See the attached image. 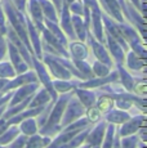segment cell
I'll return each instance as SVG.
<instances>
[{"label":"cell","mask_w":147,"mask_h":148,"mask_svg":"<svg viewBox=\"0 0 147 148\" xmlns=\"http://www.w3.org/2000/svg\"><path fill=\"white\" fill-rule=\"evenodd\" d=\"M88 125H89V122L85 117L79 119L78 121L72 122L71 125H69V126H66L65 129H62L61 132H59V134L56 136L54 139H52L50 144L47 148H61V147H63L65 144L69 143L76 134H79V133L83 132L84 129H87Z\"/></svg>","instance_id":"cell-1"},{"label":"cell","mask_w":147,"mask_h":148,"mask_svg":"<svg viewBox=\"0 0 147 148\" xmlns=\"http://www.w3.org/2000/svg\"><path fill=\"white\" fill-rule=\"evenodd\" d=\"M85 108L84 106L78 101V98L75 97H71L69 99L66 104V108H65V112H63V116H62V120H61V129H65L66 126L71 125L72 122L78 121L79 119L84 117L85 115Z\"/></svg>","instance_id":"cell-2"},{"label":"cell","mask_w":147,"mask_h":148,"mask_svg":"<svg viewBox=\"0 0 147 148\" xmlns=\"http://www.w3.org/2000/svg\"><path fill=\"white\" fill-rule=\"evenodd\" d=\"M145 120H146V116L143 115H137L134 117H131L126 122H124L121 125V127L119 129L117 135L124 138V136H131V135H135L138 133V130L145 125Z\"/></svg>","instance_id":"cell-3"},{"label":"cell","mask_w":147,"mask_h":148,"mask_svg":"<svg viewBox=\"0 0 147 148\" xmlns=\"http://www.w3.org/2000/svg\"><path fill=\"white\" fill-rule=\"evenodd\" d=\"M107 122L106 121H100L97 126L89 130L88 135L85 138V144H89L90 148H101V144L103 142L104 133H106Z\"/></svg>","instance_id":"cell-4"},{"label":"cell","mask_w":147,"mask_h":148,"mask_svg":"<svg viewBox=\"0 0 147 148\" xmlns=\"http://www.w3.org/2000/svg\"><path fill=\"white\" fill-rule=\"evenodd\" d=\"M36 89H39V84H38V82H31V84H27V85H23V86L18 88V90H17L16 93H13L12 98H10L9 107L16 106V104L23 102L25 99L32 97L34 93L36 92Z\"/></svg>","instance_id":"cell-5"},{"label":"cell","mask_w":147,"mask_h":148,"mask_svg":"<svg viewBox=\"0 0 147 148\" xmlns=\"http://www.w3.org/2000/svg\"><path fill=\"white\" fill-rule=\"evenodd\" d=\"M31 82H38L36 81V75H34L32 72H29V73H22L19 75L17 79H13V80H9L8 84L5 85V88L3 89V94L4 92H12L13 89H18V88L23 86V85H27V84H31Z\"/></svg>","instance_id":"cell-6"},{"label":"cell","mask_w":147,"mask_h":148,"mask_svg":"<svg viewBox=\"0 0 147 148\" xmlns=\"http://www.w3.org/2000/svg\"><path fill=\"white\" fill-rule=\"evenodd\" d=\"M119 79L117 72L111 73L110 76H106V77H100V79H90V80L85 81V82H81L79 84L80 89H93V88H101L104 86L106 84H110V82H114Z\"/></svg>","instance_id":"cell-7"},{"label":"cell","mask_w":147,"mask_h":148,"mask_svg":"<svg viewBox=\"0 0 147 148\" xmlns=\"http://www.w3.org/2000/svg\"><path fill=\"white\" fill-rule=\"evenodd\" d=\"M75 93H76V98H78V101L83 104L85 110L95 106V101H97V98H95L94 92L88 90V89H78V88H75Z\"/></svg>","instance_id":"cell-8"},{"label":"cell","mask_w":147,"mask_h":148,"mask_svg":"<svg viewBox=\"0 0 147 148\" xmlns=\"http://www.w3.org/2000/svg\"><path fill=\"white\" fill-rule=\"evenodd\" d=\"M131 119L128 112L125 111H120V110H111L106 113V119L104 121L109 122L112 125H123L124 122H126Z\"/></svg>","instance_id":"cell-9"},{"label":"cell","mask_w":147,"mask_h":148,"mask_svg":"<svg viewBox=\"0 0 147 148\" xmlns=\"http://www.w3.org/2000/svg\"><path fill=\"white\" fill-rule=\"evenodd\" d=\"M52 142V138L40 134H34L27 138L25 148H47Z\"/></svg>","instance_id":"cell-10"},{"label":"cell","mask_w":147,"mask_h":148,"mask_svg":"<svg viewBox=\"0 0 147 148\" xmlns=\"http://www.w3.org/2000/svg\"><path fill=\"white\" fill-rule=\"evenodd\" d=\"M50 101H52V97L48 93V90L41 89L40 92H38L35 95H32L31 102L29 103V108H38V107L47 106Z\"/></svg>","instance_id":"cell-11"},{"label":"cell","mask_w":147,"mask_h":148,"mask_svg":"<svg viewBox=\"0 0 147 148\" xmlns=\"http://www.w3.org/2000/svg\"><path fill=\"white\" fill-rule=\"evenodd\" d=\"M18 130L21 134L26 136H31L34 134H38L39 127L35 119H27V120H23L18 124Z\"/></svg>","instance_id":"cell-12"},{"label":"cell","mask_w":147,"mask_h":148,"mask_svg":"<svg viewBox=\"0 0 147 148\" xmlns=\"http://www.w3.org/2000/svg\"><path fill=\"white\" fill-rule=\"evenodd\" d=\"M114 106H115V101L111 95L102 94L95 101V107L101 113H107L109 111L114 110Z\"/></svg>","instance_id":"cell-13"},{"label":"cell","mask_w":147,"mask_h":148,"mask_svg":"<svg viewBox=\"0 0 147 148\" xmlns=\"http://www.w3.org/2000/svg\"><path fill=\"white\" fill-rule=\"evenodd\" d=\"M19 134H21V133H19V130H18V126H17V125H10V126L0 135V146L7 147L8 144L12 143Z\"/></svg>","instance_id":"cell-14"},{"label":"cell","mask_w":147,"mask_h":148,"mask_svg":"<svg viewBox=\"0 0 147 148\" xmlns=\"http://www.w3.org/2000/svg\"><path fill=\"white\" fill-rule=\"evenodd\" d=\"M89 130H90L89 127L84 129L83 132H80L79 134H76L69 143H66L63 147H61V148H80L81 146H83L84 142H85V138H87V135H88Z\"/></svg>","instance_id":"cell-15"},{"label":"cell","mask_w":147,"mask_h":148,"mask_svg":"<svg viewBox=\"0 0 147 148\" xmlns=\"http://www.w3.org/2000/svg\"><path fill=\"white\" fill-rule=\"evenodd\" d=\"M10 56H12V62L14 64V68H16V72H18L19 75H22L23 72L27 71V66L23 63V58H19L18 53H17L16 48L10 45Z\"/></svg>","instance_id":"cell-16"},{"label":"cell","mask_w":147,"mask_h":148,"mask_svg":"<svg viewBox=\"0 0 147 148\" xmlns=\"http://www.w3.org/2000/svg\"><path fill=\"white\" fill-rule=\"evenodd\" d=\"M76 88V84H72L70 81L66 80H56L53 81V89H54L56 93H62V94H66V93H70L72 89Z\"/></svg>","instance_id":"cell-17"},{"label":"cell","mask_w":147,"mask_h":148,"mask_svg":"<svg viewBox=\"0 0 147 148\" xmlns=\"http://www.w3.org/2000/svg\"><path fill=\"white\" fill-rule=\"evenodd\" d=\"M115 125L109 124L106 127V133H104V138L103 142L101 144V148H112V144H114V136H115Z\"/></svg>","instance_id":"cell-18"},{"label":"cell","mask_w":147,"mask_h":148,"mask_svg":"<svg viewBox=\"0 0 147 148\" xmlns=\"http://www.w3.org/2000/svg\"><path fill=\"white\" fill-rule=\"evenodd\" d=\"M119 72H120V79H121V84L125 88L126 92H132L133 86H134V80L132 79V76L126 72L121 66H119Z\"/></svg>","instance_id":"cell-19"},{"label":"cell","mask_w":147,"mask_h":148,"mask_svg":"<svg viewBox=\"0 0 147 148\" xmlns=\"http://www.w3.org/2000/svg\"><path fill=\"white\" fill-rule=\"evenodd\" d=\"M138 143H139V139H138L137 134L124 136L120 139V148H138Z\"/></svg>","instance_id":"cell-20"},{"label":"cell","mask_w":147,"mask_h":148,"mask_svg":"<svg viewBox=\"0 0 147 148\" xmlns=\"http://www.w3.org/2000/svg\"><path fill=\"white\" fill-rule=\"evenodd\" d=\"M14 75H16V71L13 70V67L9 63L0 64V79L10 80L12 77H14Z\"/></svg>","instance_id":"cell-21"},{"label":"cell","mask_w":147,"mask_h":148,"mask_svg":"<svg viewBox=\"0 0 147 148\" xmlns=\"http://www.w3.org/2000/svg\"><path fill=\"white\" fill-rule=\"evenodd\" d=\"M101 115H102V113L97 110L95 106L92 108H88V110L85 111V116H87L85 119L88 120V122H98L101 120Z\"/></svg>","instance_id":"cell-22"},{"label":"cell","mask_w":147,"mask_h":148,"mask_svg":"<svg viewBox=\"0 0 147 148\" xmlns=\"http://www.w3.org/2000/svg\"><path fill=\"white\" fill-rule=\"evenodd\" d=\"M109 72H110V70L106 64L101 63V62L94 63V68H93V73L94 75L100 76V77H106V75H109Z\"/></svg>","instance_id":"cell-23"},{"label":"cell","mask_w":147,"mask_h":148,"mask_svg":"<svg viewBox=\"0 0 147 148\" xmlns=\"http://www.w3.org/2000/svg\"><path fill=\"white\" fill-rule=\"evenodd\" d=\"M27 138L29 136L23 135V134H19L12 143H9L7 146V148H25L26 146V142H27Z\"/></svg>","instance_id":"cell-24"},{"label":"cell","mask_w":147,"mask_h":148,"mask_svg":"<svg viewBox=\"0 0 147 148\" xmlns=\"http://www.w3.org/2000/svg\"><path fill=\"white\" fill-rule=\"evenodd\" d=\"M72 50H74V56L76 57V59H84L87 57V48H84L81 44H74Z\"/></svg>","instance_id":"cell-25"},{"label":"cell","mask_w":147,"mask_h":148,"mask_svg":"<svg viewBox=\"0 0 147 148\" xmlns=\"http://www.w3.org/2000/svg\"><path fill=\"white\" fill-rule=\"evenodd\" d=\"M107 38H109V42H110V47L112 48V52H114V54L116 57H119L117 58V62L119 63H121L123 62V53H121V50L119 49V45H117V42L115 44V41L112 40V36H110V34H107Z\"/></svg>","instance_id":"cell-26"},{"label":"cell","mask_w":147,"mask_h":148,"mask_svg":"<svg viewBox=\"0 0 147 148\" xmlns=\"http://www.w3.org/2000/svg\"><path fill=\"white\" fill-rule=\"evenodd\" d=\"M143 62L141 61V59H138V57L135 58L134 54H131L128 58V67L132 68V70H139L141 67H142Z\"/></svg>","instance_id":"cell-27"},{"label":"cell","mask_w":147,"mask_h":148,"mask_svg":"<svg viewBox=\"0 0 147 148\" xmlns=\"http://www.w3.org/2000/svg\"><path fill=\"white\" fill-rule=\"evenodd\" d=\"M31 13H32L35 21L39 23V22H40V19H41V13H40V9H39V5L36 4L34 0L31 1Z\"/></svg>","instance_id":"cell-28"},{"label":"cell","mask_w":147,"mask_h":148,"mask_svg":"<svg viewBox=\"0 0 147 148\" xmlns=\"http://www.w3.org/2000/svg\"><path fill=\"white\" fill-rule=\"evenodd\" d=\"M133 89H134V92H135V94H137V97L141 95L143 98V97L146 95V85H145V82H139V84L134 85V86H133Z\"/></svg>","instance_id":"cell-29"},{"label":"cell","mask_w":147,"mask_h":148,"mask_svg":"<svg viewBox=\"0 0 147 148\" xmlns=\"http://www.w3.org/2000/svg\"><path fill=\"white\" fill-rule=\"evenodd\" d=\"M9 80H5V79H0V93H3V89L5 88V85L8 84Z\"/></svg>","instance_id":"cell-30"},{"label":"cell","mask_w":147,"mask_h":148,"mask_svg":"<svg viewBox=\"0 0 147 148\" xmlns=\"http://www.w3.org/2000/svg\"><path fill=\"white\" fill-rule=\"evenodd\" d=\"M4 53H5L4 42H0V58H1V56H4Z\"/></svg>","instance_id":"cell-31"},{"label":"cell","mask_w":147,"mask_h":148,"mask_svg":"<svg viewBox=\"0 0 147 148\" xmlns=\"http://www.w3.org/2000/svg\"><path fill=\"white\" fill-rule=\"evenodd\" d=\"M7 110V106H3V107H0V119H1V116H3V113H4V111Z\"/></svg>","instance_id":"cell-32"},{"label":"cell","mask_w":147,"mask_h":148,"mask_svg":"<svg viewBox=\"0 0 147 148\" xmlns=\"http://www.w3.org/2000/svg\"><path fill=\"white\" fill-rule=\"evenodd\" d=\"M56 3H57V5H59V3H61V0H56Z\"/></svg>","instance_id":"cell-33"},{"label":"cell","mask_w":147,"mask_h":148,"mask_svg":"<svg viewBox=\"0 0 147 148\" xmlns=\"http://www.w3.org/2000/svg\"><path fill=\"white\" fill-rule=\"evenodd\" d=\"M0 148H7V147H4V146H0Z\"/></svg>","instance_id":"cell-34"},{"label":"cell","mask_w":147,"mask_h":148,"mask_svg":"<svg viewBox=\"0 0 147 148\" xmlns=\"http://www.w3.org/2000/svg\"><path fill=\"white\" fill-rule=\"evenodd\" d=\"M67 1H72V0H67Z\"/></svg>","instance_id":"cell-35"}]
</instances>
